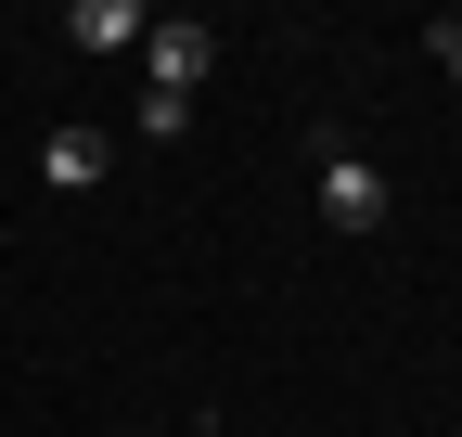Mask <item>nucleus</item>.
I'll return each mask as SVG.
<instances>
[{"mask_svg":"<svg viewBox=\"0 0 462 437\" xmlns=\"http://www.w3.org/2000/svg\"><path fill=\"white\" fill-rule=\"evenodd\" d=\"M103 168H116V142H103V129H51V142H39V181H51V193H90Z\"/></svg>","mask_w":462,"mask_h":437,"instance_id":"nucleus-3","label":"nucleus"},{"mask_svg":"<svg viewBox=\"0 0 462 437\" xmlns=\"http://www.w3.org/2000/svg\"><path fill=\"white\" fill-rule=\"evenodd\" d=\"M142 65H154V90H167V103H193V78L218 65V26H193V14H167V26H142Z\"/></svg>","mask_w":462,"mask_h":437,"instance_id":"nucleus-1","label":"nucleus"},{"mask_svg":"<svg viewBox=\"0 0 462 437\" xmlns=\"http://www.w3.org/2000/svg\"><path fill=\"white\" fill-rule=\"evenodd\" d=\"M437 65H449V78H462V26H437Z\"/></svg>","mask_w":462,"mask_h":437,"instance_id":"nucleus-5","label":"nucleus"},{"mask_svg":"<svg viewBox=\"0 0 462 437\" xmlns=\"http://www.w3.org/2000/svg\"><path fill=\"white\" fill-rule=\"evenodd\" d=\"M321 218L334 232H385V168L373 154H321Z\"/></svg>","mask_w":462,"mask_h":437,"instance_id":"nucleus-2","label":"nucleus"},{"mask_svg":"<svg viewBox=\"0 0 462 437\" xmlns=\"http://www.w3.org/2000/svg\"><path fill=\"white\" fill-rule=\"evenodd\" d=\"M142 26H154L142 0H78V14H65V39H78V51H129Z\"/></svg>","mask_w":462,"mask_h":437,"instance_id":"nucleus-4","label":"nucleus"}]
</instances>
